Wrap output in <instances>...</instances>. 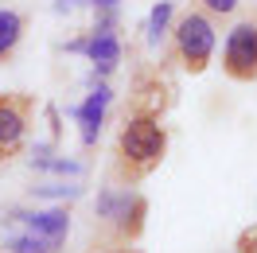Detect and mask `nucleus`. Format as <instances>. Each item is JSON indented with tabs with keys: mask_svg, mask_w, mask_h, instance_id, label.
I'll return each instance as SVG.
<instances>
[{
	"mask_svg": "<svg viewBox=\"0 0 257 253\" xmlns=\"http://www.w3.org/2000/svg\"><path fill=\"white\" fill-rule=\"evenodd\" d=\"M164 152H168V133H164L156 113L141 109L133 117H125L121 137H117V172L125 175L128 183H137L148 172H156Z\"/></svg>",
	"mask_w": 257,
	"mask_h": 253,
	"instance_id": "nucleus-1",
	"label": "nucleus"
},
{
	"mask_svg": "<svg viewBox=\"0 0 257 253\" xmlns=\"http://www.w3.org/2000/svg\"><path fill=\"white\" fill-rule=\"evenodd\" d=\"M214 43H218V32H214V20L203 8H187L183 16L176 20L172 28V47H176V59L187 74H203L214 55Z\"/></svg>",
	"mask_w": 257,
	"mask_h": 253,
	"instance_id": "nucleus-2",
	"label": "nucleus"
},
{
	"mask_svg": "<svg viewBox=\"0 0 257 253\" xmlns=\"http://www.w3.org/2000/svg\"><path fill=\"white\" fill-rule=\"evenodd\" d=\"M94 210H97V222L109 226V234L117 237V241H133V237L145 230L148 203L133 187H105L97 195Z\"/></svg>",
	"mask_w": 257,
	"mask_h": 253,
	"instance_id": "nucleus-3",
	"label": "nucleus"
},
{
	"mask_svg": "<svg viewBox=\"0 0 257 253\" xmlns=\"http://www.w3.org/2000/svg\"><path fill=\"white\" fill-rule=\"evenodd\" d=\"M222 74L234 82H257V20L230 28L222 47Z\"/></svg>",
	"mask_w": 257,
	"mask_h": 253,
	"instance_id": "nucleus-4",
	"label": "nucleus"
},
{
	"mask_svg": "<svg viewBox=\"0 0 257 253\" xmlns=\"http://www.w3.org/2000/svg\"><path fill=\"white\" fill-rule=\"evenodd\" d=\"M32 109H35V101L28 94H0V160L16 156L24 148Z\"/></svg>",
	"mask_w": 257,
	"mask_h": 253,
	"instance_id": "nucleus-5",
	"label": "nucleus"
},
{
	"mask_svg": "<svg viewBox=\"0 0 257 253\" xmlns=\"http://www.w3.org/2000/svg\"><path fill=\"white\" fill-rule=\"evenodd\" d=\"M66 51L86 55V59L101 70V74H109L113 66L121 63V43H117V35H113V32H101V28H94V32L82 35V39H70V43H66Z\"/></svg>",
	"mask_w": 257,
	"mask_h": 253,
	"instance_id": "nucleus-6",
	"label": "nucleus"
},
{
	"mask_svg": "<svg viewBox=\"0 0 257 253\" xmlns=\"http://www.w3.org/2000/svg\"><path fill=\"white\" fill-rule=\"evenodd\" d=\"M105 105H109V86H97L94 94L74 109V117H78V125H82V144H86V148H90V144L97 141V133H101V113H105Z\"/></svg>",
	"mask_w": 257,
	"mask_h": 253,
	"instance_id": "nucleus-7",
	"label": "nucleus"
},
{
	"mask_svg": "<svg viewBox=\"0 0 257 253\" xmlns=\"http://www.w3.org/2000/svg\"><path fill=\"white\" fill-rule=\"evenodd\" d=\"M12 218L24 222L32 234H43V237L66 241V234H70V214L66 210H35V214H12Z\"/></svg>",
	"mask_w": 257,
	"mask_h": 253,
	"instance_id": "nucleus-8",
	"label": "nucleus"
},
{
	"mask_svg": "<svg viewBox=\"0 0 257 253\" xmlns=\"http://www.w3.org/2000/svg\"><path fill=\"white\" fill-rule=\"evenodd\" d=\"M24 28H28V20L12 12V8H0V63H8L12 55H16L20 39H24Z\"/></svg>",
	"mask_w": 257,
	"mask_h": 253,
	"instance_id": "nucleus-9",
	"label": "nucleus"
},
{
	"mask_svg": "<svg viewBox=\"0 0 257 253\" xmlns=\"http://www.w3.org/2000/svg\"><path fill=\"white\" fill-rule=\"evenodd\" d=\"M4 245H8L12 253H55L63 241H59V237H43V234H32V230H28V234L8 237Z\"/></svg>",
	"mask_w": 257,
	"mask_h": 253,
	"instance_id": "nucleus-10",
	"label": "nucleus"
},
{
	"mask_svg": "<svg viewBox=\"0 0 257 253\" xmlns=\"http://www.w3.org/2000/svg\"><path fill=\"white\" fill-rule=\"evenodd\" d=\"M168 20H172V4H168V0H160V4L152 8V16H148V43H152V47L164 39V32H168Z\"/></svg>",
	"mask_w": 257,
	"mask_h": 253,
	"instance_id": "nucleus-11",
	"label": "nucleus"
},
{
	"mask_svg": "<svg viewBox=\"0 0 257 253\" xmlns=\"http://www.w3.org/2000/svg\"><path fill=\"white\" fill-rule=\"evenodd\" d=\"M199 8L210 12V16H230V12L238 8V0H199Z\"/></svg>",
	"mask_w": 257,
	"mask_h": 253,
	"instance_id": "nucleus-12",
	"label": "nucleus"
},
{
	"mask_svg": "<svg viewBox=\"0 0 257 253\" xmlns=\"http://www.w3.org/2000/svg\"><path fill=\"white\" fill-rule=\"evenodd\" d=\"M234 253H257V226H249V230L238 237V249Z\"/></svg>",
	"mask_w": 257,
	"mask_h": 253,
	"instance_id": "nucleus-13",
	"label": "nucleus"
},
{
	"mask_svg": "<svg viewBox=\"0 0 257 253\" xmlns=\"http://www.w3.org/2000/svg\"><path fill=\"white\" fill-rule=\"evenodd\" d=\"M97 8H113V4H117V0H94Z\"/></svg>",
	"mask_w": 257,
	"mask_h": 253,
	"instance_id": "nucleus-14",
	"label": "nucleus"
},
{
	"mask_svg": "<svg viewBox=\"0 0 257 253\" xmlns=\"http://www.w3.org/2000/svg\"><path fill=\"white\" fill-rule=\"evenodd\" d=\"M63 4H94V0H63Z\"/></svg>",
	"mask_w": 257,
	"mask_h": 253,
	"instance_id": "nucleus-15",
	"label": "nucleus"
},
{
	"mask_svg": "<svg viewBox=\"0 0 257 253\" xmlns=\"http://www.w3.org/2000/svg\"><path fill=\"white\" fill-rule=\"evenodd\" d=\"M113 253H141V249H113Z\"/></svg>",
	"mask_w": 257,
	"mask_h": 253,
	"instance_id": "nucleus-16",
	"label": "nucleus"
}]
</instances>
